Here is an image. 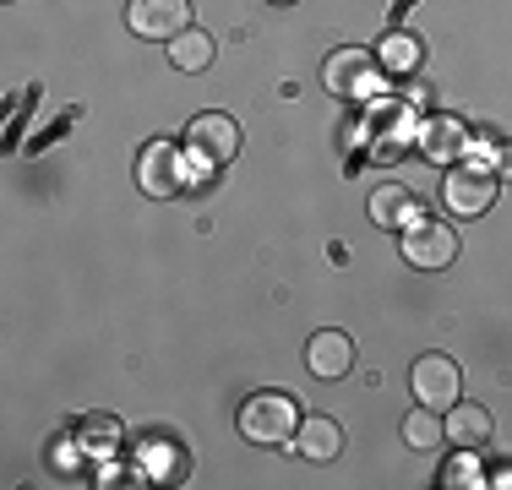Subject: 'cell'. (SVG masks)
<instances>
[{
    "mask_svg": "<svg viewBox=\"0 0 512 490\" xmlns=\"http://www.w3.org/2000/svg\"><path fill=\"white\" fill-rule=\"evenodd\" d=\"M300 431V403L289 392H251L240 403V436L256 447H284Z\"/></svg>",
    "mask_w": 512,
    "mask_h": 490,
    "instance_id": "obj_1",
    "label": "cell"
},
{
    "mask_svg": "<svg viewBox=\"0 0 512 490\" xmlns=\"http://www.w3.org/2000/svg\"><path fill=\"white\" fill-rule=\"evenodd\" d=\"M322 88L333 98H349V104H365L387 88V71L371 49H333L322 60Z\"/></svg>",
    "mask_w": 512,
    "mask_h": 490,
    "instance_id": "obj_2",
    "label": "cell"
},
{
    "mask_svg": "<svg viewBox=\"0 0 512 490\" xmlns=\"http://www.w3.org/2000/svg\"><path fill=\"white\" fill-rule=\"evenodd\" d=\"M404 262L420 267V273H442V267L458 262V229L447 218L414 213V224H404Z\"/></svg>",
    "mask_w": 512,
    "mask_h": 490,
    "instance_id": "obj_3",
    "label": "cell"
},
{
    "mask_svg": "<svg viewBox=\"0 0 512 490\" xmlns=\"http://www.w3.org/2000/svg\"><path fill=\"white\" fill-rule=\"evenodd\" d=\"M496 191H502V175L496 169H474V164H453V175L442 180V202L453 218H480L496 207Z\"/></svg>",
    "mask_w": 512,
    "mask_h": 490,
    "instance_id": "obj_4",
    "label": "cell"
},
{
    "mask_svg": "<svg viewBox=\"0 0 512 490\" xmlns=\"http://www.w3.org/2000/svg\"><path fill=\"white\" fill-rule=\"evenodd\" d=\"M186 147H191V158L207 169H224L229 158L240 153V126L229 115H218V109H207V115H197L186 126Z\"/></svg>",
    "mask_w": 512,
    "mask_h": 490,
    "instance_id": "obj_5",
    "label": "cell"
},
{
    "mask_svg": "<svg viewBox=\"0 0 512 490\" xmlns=\"http://www.w3.org/2000/svg\"><path fill=\"white\" fill-rule=\"evenodd\" d=\"M126 28L137 33V39H180V33L191 28V0H131L126 6Z\"/></svg>",
    "mask_w": 512,
    "mask_h": 490,
    "instance_id": "obj_6",
    "label": "cell"
},
{
    "mask_svg": "<svg viewBox=\"0 0 512 490\" xmlns=\"http://www.w3.org/2000/svg\"><path fill=\"white\" fill-rule=\"evenodd\" d=\"M458 365L447 360V354H425V360H414V371H409V392H414V403H425V409H436V414H447L458 403Z\"/></svg>",
    "mask_w": 512,
    "mask_h": 490,
    "instance_id": "obj_7",
    "label": "cell"
},
{
    "mask_svg": "<svg viewBox=\"0 0 512 490\" xmlns=\"http://www.w3.org/2000/svg\"><path fill=\"white\" fill-rule=\"evenodd\" d=\"M137 186L148 196H175L186 191V169H180V153L169 142H148L137 158Z\"/></svg>",
    "mask_w": 512,
    "mask_h": 490,
    "instance_id": "obj_8",
    "label": "cell"
},
{
    "mask_svg": "<svg viewBox=\"0 0 512 490\" xmlns=\"http://www.w3.org/2000/svg\"><path fill=\"white\" fill-rule=\"evenodd\" d=\"M420 153L431 158V164H458L463 153H469V126L463 120H453V115H436V120H425L420 126Z\"/></svg>",
    "mask_w": 512,
    "mask_h": 490,
    "instance_id": "obj_9",
    "label": "cell"
},
{
    "mask_svg": "<svg viewBox=\"0 0 512 490\" xmlns=\"http://www.w3.org/2000/svg\"><path fill=\"white\" fill-rule=\"evenodd\" d=\"M306 365H311V376H322V382H338V376H344L349 365H355V343H349V333L327 327V333H316V338H311Z\"/></svg>",
    "mask_w": 512,
    "mask_h": 490,
    "instance_id": "obj_10",
    "label": "cell"
},
{
    "mask_svg": "<svg viewBox=\"0 0 512 490\" xmlns=\"http://www.w3.org/2000/svg\"><path fill=\"white\" fill-rule=\"evenodd\" d=\"M496 436V420L491 409H480V403H453L447 409V441L453 447H469V452H485Z\"/></svg>",
    "mask_w": 512,
    "mask_h": 490,
    "instance_id": "obj_11",
    "label": "cell"
},
{
    "mask_svg": "<svg viewBox=\"0 0 512 490\" xmlns=\"http://www.w3.org/2000/svg\"><path fill=\"white\" fill-rule=\"evenodd\" d=\"M295 447H300V458H311V463H333L338 452H344V425L327 420V414H316V420H300Z\"/></svg>",
    "mask_w": 512,
    "mask_h": 490,
    "instance_id": "obj_12",
    "label": "cell"
},
{
    "mask_svg": "<svg viewBox=\"0 0 512 490\" xmlns=\"http://www.w3.org/2000/svg\"><path fill=\"white\" fill-rule=\"evenodd\" d=\"M371 218H376L382 229H404V224H414V191L398 186V180H387L382 191H371Z\"/></svg>",
    "mask_w": 512,
    "mask_h": 490,
    "instance_id": "obj_13",
    "label": "cell"
},
{
    "mask_svg": "<svg viewBox=\"0 0 512 490\" xmlns=\"http://www.w3.org/2000/svg\"><path fill=\"white\" fill-rule=\"evenodd\" d=\"M169 66L175 71H207L213 66V39L202 28H186L180 39H169Z\"/></svg>",
    "mask_w": 512,
    "mask_h": 490,
    "instance_id": "obj_14",
    "label": "cell"
},
{
    "mask_svg": "<svg viewBox=\"0 0 512 490\" xmlns=\"http://www.w3.org/2000/svg\"><path fill=\"white\" fill-rule=\"evenodd\" d=\"M376 60H382V71H398V77H404V71H414L425 60V39H414V33H387Z\"/></svg>",
    "mask_w": 512,
    "mask_h": 490,
    "instance_id": "obj_15",
    "label": "cell"
},
{
    "mask_svg": "<svg viewBox=\"0 0 512 490\" xmlns=\"http://www.w3.org/2000/svg\"><path fill=\"white\" fill-rule=\"evenodd\" d=\"M404 441H409L414 452L442 447V441H447V420H436V409H425V403H420V409H414L409 420H404Z\"/></svg>",
    "mask_w": 512,
    "mask_h": 490,
    "instance_id": "obj_16",
    "label": "cell"
},
{
    "mask_svg": "<svg viewBox=\"0 0 512 490\" xmlns=\"http://www.w3.org/2000/svg\"><path fill=\"white\" fill-rule=\"evenodd\" d=\"M142 463H148L153 474H164L169 485H175V480H186V452H180V447H169V441H153V447H142Z\"/></svg>",
    "mask_w": 512,
    "mask_h": 490,
    "instance_id": "obj_17",
    "label": "cell"
},
{
    "mask_svg": "<svg viewBox=\"0 0 512 490\" xmlns=\"http://www.w3.org/2000/svg\"><path fill=\"white\" fill-rule=\"evenodd\" d=\"M442 485H453V490H480L485 485V474H480V463H474L469 447H458V458L442 469Z\"/></svg>",
    "mask_w": 512,
    "mask_h": 490,
    "instance_id": "obj_18",
    "label": "cell"
},
{
    "mask_svg": "<svg viewBox=\"0 0 512 490\" xmlns=\"http://www.w3.org/2000/svg\"><path fill=\"white\" fill-rule=\"evenodd\" d=\"M496 175H512V142L496 147Z\"/></svg>",
    "mask_w": 512,
    "mask_h": 490,
    "instance_id": "obj_19",
    "label": "cell"
},
{
    "mask_svg": "<svg viewBox=\"0 0 512 490\" xmlns=\"http://www.w3.org/2000/svg\"><path fill=\"white\" fill-rule=\"evenodd\" d=\"M485 485H496V490H512V463H502V469H496Z\"/></svg>",
    "mask_w": 512,
    "mask_h": 490,
    "instance_id": "obj_20",
    "label": "cell"
},
{
    "mask_svg": "<svg viewBox=\"0 0 512 490\" xmlns=\"http://www.w3.org/2000/svg\"><path fill=\"white\" fill-rule=\"evenodd\" d=\"M278 6H289V0H278Z\"/></svg>",
    "mask_w": 512,
    "mask_h": 490,
    "instance_id": "obj_21",
    "label": "cell"
}]
</instances>
